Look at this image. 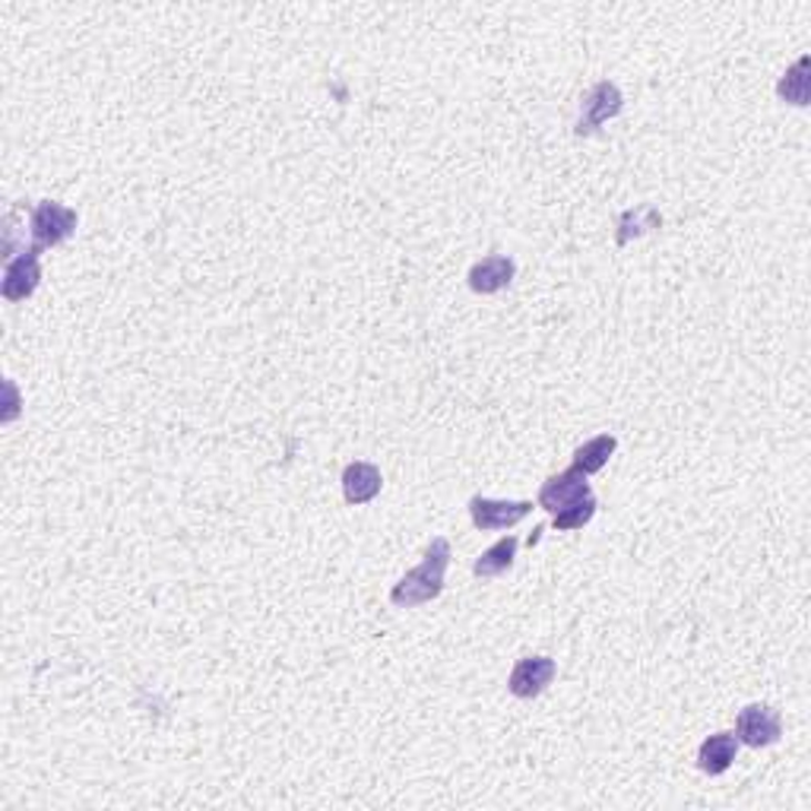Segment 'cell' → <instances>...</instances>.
Returning <instances> with one entry per match:
<instances>
[{
	"instance_id": "2e32d148",
	"label": "cell",
	"mask_w": 811,
	"mask_h": 811,
	"mask_svg": "<svg viewBox=\"0 0 811 811\" xmlns=\"http://www.w3.org/2000/svg\"><path fill=\"white\" fill-rule=\"evenodd\" d=\"M596 495L589 492V495L584 497H577L574 504H567V507H562L558 514H552V526L555 530H562V533H571V530H581V526H586L589 520H593V514H596Z\"/></svg>"
},
{
	"instance_id": "ba28073f",
	"label": "cell",
	"mask_w": 811,
	"mask_h": 811,
	"mask_svg": "<svg viewBox=\"0 0 811 811\" xmlns=\"http://www.w3.org/2000/svg\"><path fill=\"white\" fill-rule=\"evenodd\" d=\"M593 489H589V482H586V475L581 470H564V473L552 475V479H545L540 489V507L542 511H548V514H558L562 507L567 504H574L577 497L589 495Z\"/></svg>"
},
{
	"instance_id": "5b68a950",
	"label": "cell",
	"mask_w": 811,
	"mask_h": 811,
	"mask_svg": "<svg viewBox=\"0 0 811 811\" xmlns=\"http://www.w3.org/2000/svg\"><path fill=\"white\" fill-rule=\"evenodd\" d=\"M533 501H495V497L475 495L470 501V517H473L475 530L492 533V530H511L520 520L530 517Z\"/></svg>"
},
{
	"instance_id": "277c9868",
	"label": "cell",
	"mask_w": 811,
	"mask_h": 811,
	"mask_svg": "<svg viewBox=\"0 0 811 811\" xmlns=\"http://www.w3.org/2000/svg\"><path fill=\"white\" fill-rule=\"evenodd\" d=\"M625 109V99H622V90L615 83H596L593 90L584 95V105H581V117H577V136H589L596 134L606 121H612L615 114H622Z\"/></svg>"
},
{
	"instance_id": "8fae6325",
	"label": "cell",
	"mask_w": 811,
	"mask_h": 811,
	"mask_svg": "<svg viewBox=\"0 0 811 811\" xmlns=\"http://www.w3.org/2000/svg\"><path fill=\"white\" fill-rule=\"evenodd\" d=\"M739 754V739L736 732H714L710 739H704L698 748V767L710 777H720L729 767L736 764Z\"/></svg>"
},
{
	"instance_id": "5bb4252c",
	"label": "cell",
	"mask_w": 811,
	"mask_h": 811,
	"mask_svg": "<svg viewBox=\"0 0 811 811\" xmlns=\"http://www.w3.org/2000/svg\"><path fill=\"white\" fill-rule=\"evenodd\" d=\"M809 54L799 58L792 68L783 73V80L777 83V95L789 102V105H809L811 99V76H809Z\"/></svg>"
},
{
	"instance_id": "3957f363",
	"label": "cell",
	"mask_w": 811,
	"mask_h": 811,
	"mask_svg": "<svg viewBox=\"0 0 811 811\" xmlns=\"http://www.w3.org/2000/svg\"><path fill=\"white\" fill-rule=\"evenodd\" d=\"M783 736V720L773 707L767 704H748L736 717V739L748 748H767V745L780 742Z\"/></svg>"
},
{
	"instance_id": "7c38bea8",
	"label": "cell",
	"mask_w": 811,
	"mask_h": 811,
	"mask_svg": "<svg viewBox=\"0 0 811 811\" xmlns=\"http://www.w3.org/2000/svg\"><path fill=\"white\" fill-rule=\"evenodd\" d=\"M520 542L517 536H504L501 542H495L492 548H485L479 558L473 562V574L479 581H492V577H501L511 571V564L517 558Z\"/></svg>"
},
{
	"instance_id": "4fadbf2b",
	"label": "cell",
	"mask_w": 811,
	"mask_h": 811,
	"mask_svg": "<svg viewBox=\"0 0 811 811\" xmlns=\"http://www.w3.org/2000/svg\"><path fill=\"white\" fill-rule=\"evenodd\" d=\"M615 448H618L615 434H599V438H589L586 444H581V448L574 451V470H581L584 475L599 473V470H603V466L608 463V456L615 453Z\"/></svg>"
},
{
	"instance_id": "6da1fadb",
	"label": "cell",
	"mask_w": 811,
	"mask_h": 811,
	"mask_svg": "<svg viewBox=\"0 0 811 811\" xmlns=\"http://www.w3.org/2000/svg\"><path fill=\"white\" fill-rule=\"evenodd\" d=\"M448 564H451V542L448 540H431L425 548V558L419 567H412L400 584L390 589V603L397 608H415L425 606L431 599L441 596L444 589V574H448Z\"/></svg>"
},
{
	"instance_id": "8992f818",
	"label": "cell",
	"mask_w": 811,
	"mask_h": 811,
	"mask_svg": "<svg viewBox=\"0 0 811 811\" xmlns=\"http://www.w3.org/2000/svg\"><path fill=\"white\" fill-rule=\"evenodd\" d=\"M39 254H42L39 245H29L20 257L7 260V270H3V286H0V292H3L7 301H25L29 295L39 289V283H42V264H39Z\"/></svg>"
},
{
	"instance_id": "9c48e42d",
	"label": "cell",
	"mask_w": 811,
	"mask_h": 811,
	"mask_svg": "<svg viewBox=\"0 0 811 811\" xmlns=\"http://www.w3.org/2000/svg\"><path fill=\"white\" fill-rule=\"evenodd\" d=\"M514 276H517L514 257H507V254H492V257L479 260L466 279H470V289H473V292L495 295L504 292V289L514 283Z\"/></svg>"
},
{
	"instance_id": "52a82bcc",
	"label": "cell",
	"mask_w": 811,
	"mask_h": 811,
	"mask_svg": "<svg viewBox=\"0 0 811 811\" xmlns=\"http://www.w3.org/2000/svg\"><path fill=\"white\" fill-rule=\"evenodd\" d=\"M558 676V666H555V659L552 656H526V659H520L517 666H514V673L507 678V691L520 700H530L542 695L548 685H552V678Z\"/></svg>"
},
{
	"instance_id": "7a4b0ae2",
	"label": "cell",
	"mask_w": 811,
	"mask_h": 811,
	"mask_svg": "<svg viewBox=\"0 0 811 811\" xmlns=\"http://www.w3.org/2000/svg\"><path fill=\"white\" fill-rule=\"evenodd\" d=\"M80 216L68 209L64 203L58 201H42L32 206V216H29V232L35 238L39 248H58L64 245L70 235L76 232Z\"/></svg>"
},
{
	"instance_id": "9a60e30c",
	"label": "cell",
	"mask_w": 811,
	"mask_h": 811,
	"mask_svg": "<svg viewBox=\"0 0 811 811\" xmlns=\"http://www.w3.org/2000/svg\"><path fill=\"white\" fill-rule=\"evenodd\" d=\"M663 226V216L656 213L654 206H634V209H625L622 216H618V235H615V242L618 245H628L632 238L637 235H644V232H650V228H659Z\"/></svg>"
},
{
	"instance_id": "30bf717a",
	"label": "cell",
	"mask_w": 811,
	"mask_h": 811,
	"mask_svg": "<svg viewBox=\"0 0 811 811\" xmlns=\"http://www.w3.org/2000/svg\"><path fill=\"white\" fill-rule=\"evenodd\" d=\"M381 470L374 463H365V460H356L342 470V495L349 504H368L374 497L381 495Z\"/></svg>"
}]
</instances>
